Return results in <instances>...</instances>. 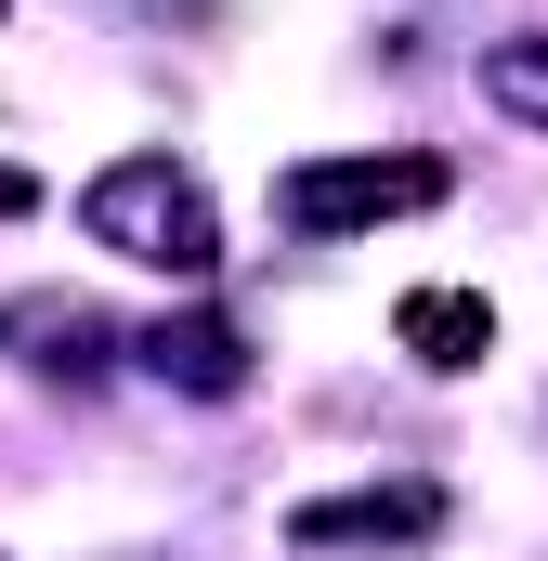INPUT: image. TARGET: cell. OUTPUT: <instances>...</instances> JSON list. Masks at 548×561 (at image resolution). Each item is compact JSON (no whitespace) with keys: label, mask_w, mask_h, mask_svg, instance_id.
<instances>
[{"label":"cell","mask_w":548,"mask_h":561,"mask_svg":"<svg viewBox=\"0 0 548 561\" xmlns=\"http://www.w3.org/2000/svg\"><path fill=\"white\" fill-rule=\"evenodd\" d=\"M79 236L144 262V275H183V287L222 262V209H209V183L183 157H105L92 196H79Z\"/></svg>","instance_id":"cell-1"},{"label":"cell","mask_w":548,"mask_h":561,"mask_svg":"<svg viewBox=\"0 0 548 561\" xmlns=\"http://www.w3.org/2000/svg\"><path fill=\"white\" fill-rule=\"evenodd\" d=\"M444 157H300L287 183H274V222L287 236H366V222H392V209H444Z\"/></svg>","instance_id":"cell-2"},{"label":"cell","mask_w":548,"mask_h":561,"mask_svg":"<svg viewBox=\"0 0 548 561\" xmlns=\"http://www.w3.org/2000/svg\"><path fill=\"white\" fill-rule=\"evenodd\" d=\"M431 536H444V483H353L287 510V549H431Z\"/></svg>","instance_id":"cell-3"},{"label":"cell","mask_w":548,"mask_h":561,"mask_svg":"<svg viewBox=\"0 0 548 561\" xmlns=\"http://www.w3.org/2000/svg\"><path fill=\"white\" fill-rule=\"evenodd\" d=\"M0 353H26L39 379H105V366H118V327H105L79 287H13V300H0Z\"/></svg>","instance_id":"cell-4"},{"label":"cell","mask_w":548,"mask_h":561,"mask_svg":"<svg viewBox=\"0 0 548 561\" xmlns=\"http://www.w3.org/2000/svg\"><path fill=\"white\" fill-rule=\"evenodd\" d=\"M132 353L170 379V392H209V405H222V392H249V327H236V313H157Z\"/></svg>","instance_id":"cell-5"},{"label":"cell","mask_w":548,"mask_h":561,"mask_svg":"<svg viewBox=\"0 0 548 561\" xmlns=\"http://www.w3.org/2000/svg\"><path fill=\"white\" fill-rule=\"evenodd\" d=\"M392 340H406L431 379H470V366L496 353V300H483V287H406V300H392Z\"/></svg>","instance_id":"cell-6"},{"label":"cell","mask_w":548,"mask_h":561,"mask_svg":"<svg viewBox=\"0 0 548 561\" xmlns=\"http://www.w3.org/2000/svg\"><path fill=\"white\" fill-rule=\"evenodd\" d=\"M483 105H496L510 131H548V26H523V39H483Z\"/></svg>","instance_id":"cell-7"},{"label":"cell","mask_w":548,"mask_h":561,"mask_svg":"<svg viewBox=\"0 0 548 561\" xmlns=\"http://www.w3.org/2000/svg\"><path fill=\"white\" fill-rule=\"evenodd\" d=\"M26 209H39V183H26V170L0 157V222H26Z\"/></svg>","instance_id":"cell-8"},{"label":"cell","mask_w":548,"mask_h":561,"mask_svg":"<svg viewBox=\"0 0 548 561\" xmlns=\"http://www.w3.org/2000/svg\"><path fill=\"white\" fill-rule=\"evenodd\" d=\"M0 13H13V0H0Z\"/></svg>","instance_id":"cell-9"}]
</instances>
